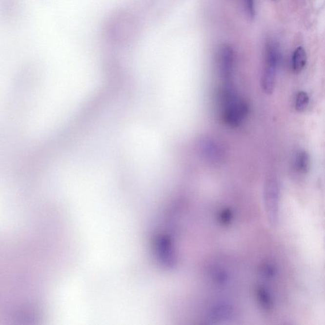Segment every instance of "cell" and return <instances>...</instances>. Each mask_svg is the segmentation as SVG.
I'll use <instances>...</instances> for the list:
<instances>
[{"label":"cell","instance_id":"obj_1","mask_svg":"<svg viewBox=\"0 0 325 325\" xmlns=\"http://www.w3.org/2000/svg\"><path fill=\"white\" fill-rule=\"evenodd\" d=\"M220 101L222 113L225 123L237 126L247 115V104L236 91V87L221 88Z\"/></svg>","mask_w":325,"mask_h":325},{"label":"cell","instance_id":"obj_2","mask_svg":"<svg viewBox=\"0 0 325 325\" xmlns=\"http://www.w3.org/2000/svg\"><path fill=\"white\" fill-rule=\"evenodd\" d=\"M264 195L268 220L271 225H275L278 223L279 210V187L275 181H267Z\"/></svg>","mask_w":325,"mask_h":325},{"label":"cell","instance_id":"obj_3","mask_svg":"<svg viewBox=\"0 0 325 325\" xmlns=\"http://www.w3.org/2000/svg\"><path fill=\"white\" fill-rule=\"evenodd\" d=\"M278 62V52L275 48L270 46L267 49L264 69L262 77L263 89L267 94H271L273 92Z\"/></svg>","mask_w":325,"mask_h":325},{"label":"cell","instance_id":"obj_4","mask_svg":"<svg viewBox=\"0 0 325 325\" xmlns=\"http://www.w3.org/2000/svg\"><path fill=\"white\" fill-rule=\"evenodd\" d=\"M199 146L200 153L206 161L211 163H215L222 159L223 150L221 148L220 144L215 141L205 139L200 143Z\"/></svg>","mask_w":325,"mask_h":325},{"label":"cell","instance_id":"obj_5","mask_svg":"<svg viewBox=\"0 0 325 325\" xmlns=\"http://www.w3.org/2000/svg\"><path fill=\"white\" fill-rule=\"evenodd\" d=\"M158 255L160 260L168 266L174 264V258L169 243L165 238H161L157 242Z\"/></svg>","mask_w":325,"mask_h":325},{"label":"cell","instance_id":"obj_6","mask_svg":"<svg viewBox=\"0 0 325 325\" xmlns=\"http://www.w3.org/2000/svg\"><path fill=\"white\" fill-rule=\"evenodd\" d=\"M307 62V54L303 47H298L293 53L292 58L293 70L295 73H301Z\"/></svg>","mask_w":325,"mask_h":325},{"label":"cell","instance_id":"obj_7","mask_svg":"<svg viewBox=\"0 0 325 325\" xmlns=\"http://www.w3.org/2000/svg\"><path fill=\"white\" fill-rule=\"evenodd\" d=\"M295 169L302 174H306L310 168L309 154L305 151H299L296 154L294 162Z\"/></svg>","mask_w":325,"mask_h":325},{"label":"cell","instance_id":"obj_8","mask_svg":"<svg viewBox=\"0 0 325 325\" xmlns=\"http://www.w3.org/2000/svg\"><path fill=\"white\" fill-rule=\"evenodd\" d=\"M309 103V98L307 93L300 92L297 95L295 100V109L299 113H303L307 108Z\"/></svg>","mask_w":325,"mask_h":325},{"label":"cell","instance_id":"obj_9","mask_svg":"<svg viewBox=\"0 0 325 325\" xmlns=\"http://www.w3.org/2000/svg\"><path fill=\"white\" fill-rule=\"evenodd\" d=\"M259 299H260L262 305L266 309H271L273 305V301L271 295L265 289L261 288L259 292Z\"/></svg>","mask_w":325,"mask_h":325},{"label":"cell","instance_id":"obj_10","mask_svg":"<svg viewBox=\"0 0 325 325\" xmlns=\"http://www.w3.org/2000/svg\"><path fill=\"white\" fill-rule=\"evenodd\" d=\"M244 11L250 20H252L255 16V7L254 0H243Z\"/></svg>","mask_w":325,"mask_h":325}]
</instances>
